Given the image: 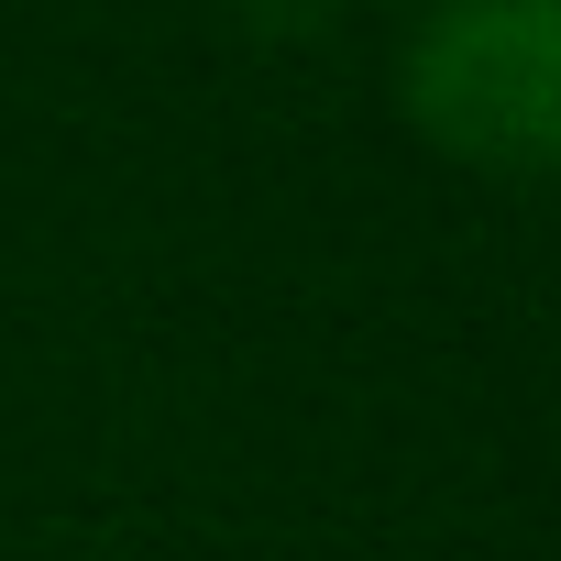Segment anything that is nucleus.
<instances>
[{"label":"nucleus","mask_w":561,"mask_h":561,"mask_svg":"<svg viewBox=\"0 0 561 561\" xmlns=\"http://www.w3.org/2000/svg\"><path fill=\"white\" fill-rule=\"evenodd\" d=\"M397 111L462 176H561V0H430L397 45Z\"/></svg>","instance_id":"1"}]
</instances>
